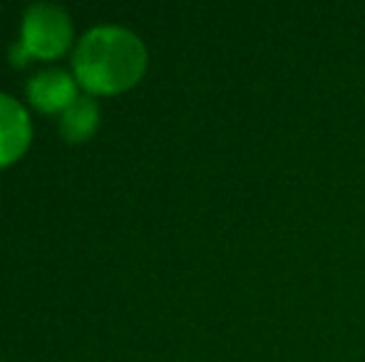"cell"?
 Wrapping results in <instances>:
<instances>
[{"label": "cell", "instance_id": "5", "mask_svg": "<svg viewBox=\"0 0 365 362\" xmlns=\"http://www.w3.org/2000/svg\"><path fill=\"white\" fill-rule=\"evenodd\" d=\"M97 119H100V110H97V102L90 97L77 95L73 102L63 110L60 117V132L68 142H82L95 132Z\"/></svg>", "mask_w": 365, "mask_h": 362}, {"label": "cell", "instance_id": "3", "mask_svg": "<svg viewBox=\"0 0 365 362\" xmlns=\"http://www.w3.org/2000/svg\"><path fill=\"white\" fill-rule=\"evenodd\" d=\"M30 142V119L15 97L0 92V166L18 159Z\"/></svg>", "mask_w": 365, "mask_h": 362}, {"label": "cell", "instance_id": "2", "mask_svg": "<svg viewBox=\"0 0 365 362\" xmlns=\"http://www.w3.org/2000/svg\"><path fill=\"white\" fill-rule=\"evenodd\" d=\"M70 38H73V23L60 5L33 3L25 10L20 45L28 55L55 58L68 48Z\"/></svg>", "mask_w": 365, "mask_h": 362}, {"label": "cell", "instance_id": "4", "mask_svg": "<svg viewBox=\"0 0 365 362\" xmlns=\"http://www.w3.org/2000/svg\"><path fill=\"white\" fill-rule=\"evenodd\" d=\"M28 95L40 110H65L75 100V80L60 68H45L35 73L28 82Z\"/></svg>", "mask_w": 365, "mask_h": 362}, {"label": "cell", "instance_id": "1", "mask_svg": "<svg viewBox=\"0 0 365 362\" xmlns=\"http://www.w3.org/2000/svg\"><path fill=\"white\" fill-rule=\"evenodd\" d=\"M75 75L92 92H120L147 68L145 43L122 25H95L75 48Z\"/></svg>", "mask_w": 365, "mask_h": 362}]
</instances>
